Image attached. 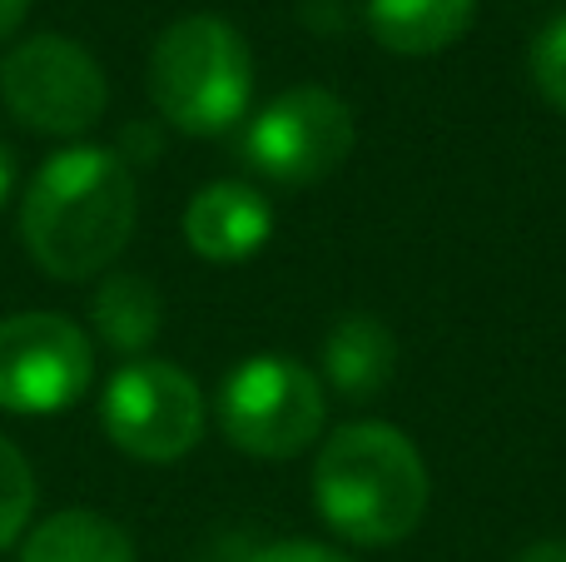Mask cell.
Returning <instances> with one entry per match:
<instances>
[{
    "label": "cell",
    "instance_id": "obj_11",
    "mask_svg": "<svg viewBox=\"0 0 566 562\" xmlns=\"http://www.w3.org/2000/svg\"><path fill=\"white\" fill-rule=\"evenodd\" d=\"M478 0H368V25L392 55H438L468 35Z\"/></svg>",
    "mask_w": 566,
    "mask_h": 562
},
{
    "label": "cell",
    "instance_id": "obj_16",
    "mask_svg": "<svg viewBox=\"0 0 566 562\" xmlns=\"http://www.w3.org/2000/svg\"><path fill=\"white\" fill-rule=\"evenodd\" d=\"M249 562H353L343 553H333V548L323 543H303V538H293V543H274V548H259Z\"/></svg>",
    "mask_w": 566,
    "mask_h": 562
},
{
    "label": "cell",
    "instance_id": "obj_10",
    "mask_svg": "<svg viewBox=\"0 0 566 562\" xmlns=\"http://www.w3.org/2000/svg\"><path fill=\"white\" fill-rule=\"evenodd\" d=\"M398 368V339L373 314H348L323 339V378L338 388L348 404H368L392 384Z\"/></svg>",
    "mask_w": 566,
    "mask_h": 562
},
{
    "label": "cell",
    "instance_id": "obj_15",
    "mask_svg": "<svg viewBox=\"0 0 566 562\" xmlns=\"http://www.w3.org/2000/svg\"><path fill=\"white\" fill-rule=\"evenodd\" d=\"M532 80H537L542 100L566 115V15H557L532 45Z\"/></svg>",
    "mask_w": 566,
    "mask_h": 562
},
{
    "label": "cell",
    "instance_id": "obj_9",
    "mask_svg": "<svg viewBox=\"0 0 566 562\" xmlns=\"http://www.w3.org/2000/svg\"><path fill=\"white\" fill-rule=\"evenodd\" d=\"M269 235H274V209L254 185L239 179H214L185 209V239L209 264H239L259 254Z\"/></svg>",
    "mask_w": 566,
    "mask_h": 562
},
{
    "label": "cell",
    "instance_id": "obj_13",
    "mask_svg": "<svg viewBox=\"0 0 566 562\" xmlns=\"http://www.w3.org/2000/svg\"><path fill=\"white\" fill-rule=\"evenodd\" d=\"M90 319H95V334L105 339L119 354H145L155 344L159 324H165V299L149 284L145 274H109L105 284L95 289V304H90Z\"/></svg>",
    "mask_w": 566,
    "mask_h": 562
},
{
    "label": "cell",
    "instance_id": "obj_19",
    "mask_svg": "<svg viewBox=\"0 0 566 562\" xmlns=\"http://www.w3.org/2000/svg\"><path fill=\"white\" fill-rule=\"evenodd\" d=\"M10 185H15V159H10V149L0 145V205L10 199Z\"/></svg>",
    "mask_w": 566,
    "mask_h": 562
},
{
    "label": "cell",
    "instance_id": "obj_12",
    "mask_svg": "<svg viewBox=\"0 0 566 562\" xmlns=\"http://www.w3.org/2000/svg\"><path fill=\"white\" fill-rule=\"evenodd\" d=\"M20 562H135V543L109 518L90 508H65L25 538Z\"/></svg>",
    "mask_w": 566,
    "mask_h": 562
},
{
    "label": "cell",
    "instance_id": "obj_4",
    "mask_svg": "<svg viewBox=\"0 0 566 562\" xmlns=\"http://www.w3.org/2000/svg\"><path fill=\"white\" fill-rule=\"evenodd\" d=\"M328 398L313 368L283 354H259L224 378L219 394V428L239 454L293 458L323 434Z\"/></svg>",
    "mask_w": 566,
    "mask_h": 562
},
{
    "label": "cell",
    "instance_id": "obj_18",
    "mask_svg": "<svg viewBox=\"0 0 566 562\" xmlns=\"http://www.w3.org/2000/svg\"><path fill=\"white\" fill-rule=\"evenodd\" d=\"M517 562H566V543H557V538H547V543H532Z\"/></svg>",
    "mask_w": 566,
    "mask_h": 562
},
{
    "label": "cell",
    "instance_id": "obj_1",
    "mask_svg": "<svg viewBox=\"0 0 566 562\" xmlns=\"http://www.w3.org/2000/svg\"><path fill=\"white\" fill-rule=\"evenodd\" d=\"M139 219L135 169L99 145L50 155L20 199L25 254L60 284L105 274Z\"/></svg>",
    "mask_w": 566,
    "mask_h": 562
},
{
    "label": "cell",
    "instance_id": "obj_5",
    "mask_svg": "<svg viewBox=\"0 0 566 562\" xmlns=\"http://www.w3.org/2000/svg\"><path fill=\"white\" fill-rule=\"evenodd\" d=\"M0 100L35 135H85L109 105L99 60L65 35H30L0 65Z\"/></svg>",
    "mask_w": 566,
    "mask_h": 562
},
{
    "label": "cell",
    "instance_id": "obj_8",
    "mask_svg": "<svg viewBox=\"0 0 566 562\" xmlns=\"http://www.w3.org/2000/svg\"><path fill=\"white\" fill-rule=\"evenodd\" d=\"M95 348L65 314L0 319V408L6 414H60L90 388Z\"/></svg>",
    "mask_w": 566,
    "mask_h": 562
},
{
    "label": "cell",
    "instance_id": "obj_14",
    "mask_svg": "<svg viewBox=\"0 0 566 562\" xmlns=\"http://www.w3.org/2000/svg\"><path fill=\"white\" fill-rule=\"evenodd\" d=\"M30 513H35V473L25 454L10 438H0V553L25 533Z\"/></svg>",
    "mask_w": 566,
    "mask_h": 562
},
{
    "label": "cell",
    "instance_id": "obj_7",
    "mask_svg": "<svg viewBox=\"0 0 566 562\" xmlns=\"http://www.w3.org/2000/svg\"><path fill=\"white\" fill-rule=\"evenodd\" d=\"M353 139L358 125L348 100L323 85H298L259 110L244 135V155L279 185H318L353 155Z\"/></svg>",
    "mask_w": 566,
    "mask_h": 562
},
{
    "label": "cell",
    "instance_id": "obj_17",
    "mask_svg": "<svg viewBox=\"0 0 566 562\" xmlns=\"http://www.w3.org/2000/svg\"><path fill=\"white\" fill-rule=\"evenodd\" d=\"M25 10H30V0H0V45H6V40L20 30Z\"/></svg>",
    "mask_w": 566,
    "mask_h": 562
},
{
    "label": "cell",
    "instance_id": "obj_6",
    "mask_svg": "<svg viewBox=\"0 0 566 562\" xmlns=\"http://www.w3.org/2000/svg\"><path fill=\"white\" fill-rule=\"evenodd\" d=\"M109 444L145 464H175L205 438V394L165 358H129L99 398Z\"/></svg>",
    "mask_w": 566,
    "mask_h": 562
},
{
    "label": "cell",
    "instance_id": "obj_2",
    "mask_svg": "<svg viewBox=\"0 0 566 562\" xmlns=\"http://www.w3.org/2000/svg\"><path fill=\"white\" fill-rule=\"evenodd\" d=\"M323 523L363 548L402 543L428 513V464L402 428L363 418L333 428L313 464Z\"/></svg>",
    "mask_w": 566,
    "mask_h": 562
},
{
    "label": "cell",
    "instance_id": "obj_3",
    "mask_svg": "<svg viewBox=\"0 0 566 562\" xmlns=\"http://www.w3.org/2000/svg\"><path fill=\"white\" fill-rule=\"evenodd\" d=\"M254 95V55L219 15H185L149 50V100L185 135H224Z\"/></svg>",
    "mask_w": 566,
    "mask_h": 562
}]
</instances>
